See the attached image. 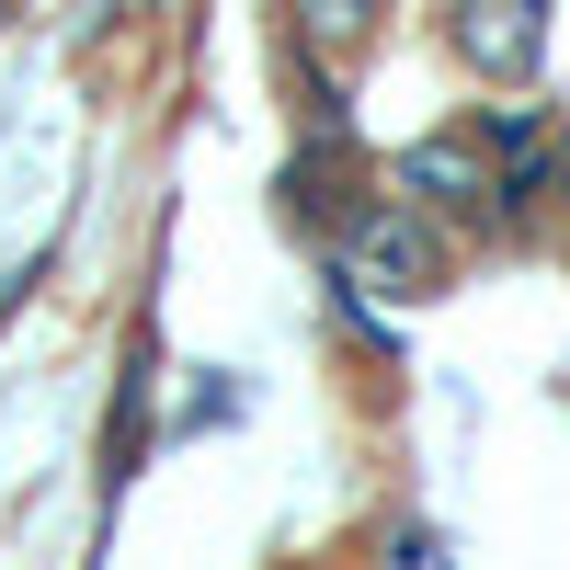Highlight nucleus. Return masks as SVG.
Returning <instances> with one entry per match:
<instances>
[{"mask_svg":"<svg viewBox=\"0 0 570 570\" xmlns=\"http://www.w3.org/2000/svg\"><path fill=\"white\" fill-rule=\"evenodd\" d=\"M343 274L365 285V297H434V285H445V240H434L422 206H354Z\"/></svg>","mask_w":570,"mask_h":570,"instance_id":"f257e3e1","label":"nucleus"},{"mask_svg":"<svg viewBox=\"0 0 570 570\" xmlns=\"http://www.w3.org/2000/svg\"><path fill=\"white\" fill-rule=\"evenodd\" d=\"M456 58L480 69V80H525L548 58V0H456Z\"/></svg>","mask_w":570,"mask_h":570,"instance_id":"f03ea898","label":"nucleus"},{"mask_svg":"<svg viewBox=\"0 0 570 570\" xmlns=\"http://www.w3.org/2000/svg\"><path fill=\"white\" fill-rule=\"evenodd\" d=\"M400 195L411 206H480V195H502V171H491L480 137H411L400 149Z\"/></svg>","mask_w":570,"mask_h":570,"instance_id":"7ed1b4c3","label":"nucleus"},{"mask_svg":"<svg viewBox=\"0 0 570 570\" xmlns=\"http://www.w3.org/2000/svg\"><path fill=\"white\" fill-rule=\"evenodd\" d=\"M297 35L320 46V58H354V46L376 35V0H297Z\"/></svg>","mask_w":570,"mask_h":570,"instance_id":"20e7f679","label":"nucleus"}]
</instances>
